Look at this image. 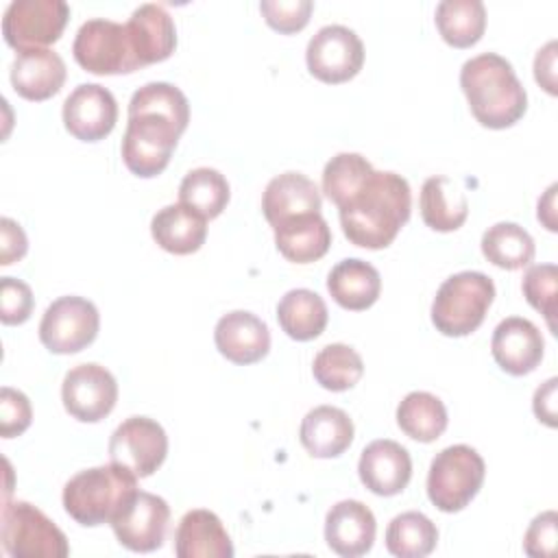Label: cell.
<instances>
[{"label": "cell", "instance_id": "cell-36", "mask_svg": "<svg viewBox=\"0 0 558 558\" xmlns=\"http://www.w3.org/2000/svg\"><path fill=\"white\" fill-rule=\"evenodd\" d=\"M135 113H159L172 120L183 133L190 122V102L185 94L172 83L153 81L133 92L129 100V116Z\"/></svg>", "mask_w": 558, "mask_h": 558}, {"label": "cell", "instance_id": "cell-32", "mask_svg": "<svg viewBox=\"0 0 558 558\" xmlns=\"http://www.w3.org/2000/svg\"><path fill=\"white\" fill-rule=\"evenodd\" d=\"M484 257L504 270H519L534 259V240L517 222H497L482 235Z\"/></svg>", "mask_w": 558, "mask_h": 558}, {"label": "cell", "instance_id": "cell-17", "mask_svg": "<svg viewBox=\"0 0 558 558\" xmlns=\"http://www.w3.org/2000/svg\"><path fill=\"white\" fill-rule=\"evenodd\" d=\"M357 475L371 493L392 497L410 484L412 458L403 445L390 438H379L362 449Z\"/></svg>", "mask_w": 558, "mask_h": 558}, {"label": "cell", "instance_id": "cell-43", "mask_svg": "<svg viewBox=\"0 0 558 558\" xmlns=\"http://www.w3.org/2000/svg\"><path fill=\"white\" fill-rule=\"evenodd\" d=\"M28 251V240L20 222L13 218L0 220V264L9 266L13 262H20Z\"/></svg>", "mask_w": 558, "mask_h": 558}, {"label": "cell", "instance_id": "cell-7", "mask_svg": "<svg viewBox=\"0 0 558 558\" xmlns=\"http://www.w3.org/2000/svg\"><path fill=\"white\" fill-rule=\"evenodd\" d=\"M72 52L76 63L92 74H129L142 68L137 61L126 26L113 20L94 17L76 31Z\"/></svg>", "mask_w": 558, "mask_h": 558}, {"label": "cell", "instance_id": "cell-35", "mask_svg": "<svg viewBox=\"0 0 558 558\" xmlns=\"http://www.w3.org/2000/svg\"><path fill=\"white\" fill-rule=\"evenodd\" d=\"M314 379L331 392H344L353 388L364 375L362 355L342 342H333L323 347L312 364Z\"/></svg>", "mask_w": 558, "mask_h": 558}, {"label": "cell", "instance_id": "cell-25", "mask_svg": "<svg viewBox=\"0 0 558 558\" xmlns=\"http://www.w3.org/2000/svg\"><path fill=\"white\" fill-rule=\"evenodd\" d=\"M272 231L277 251L294 264L316 262L331 246V229L320 211L283 220Z\"/></svg>", "mask_w": 558, "mask_h": 558}, {"label": "cell", "instance_id": "cell-1", "mask_svg": "<svg viewBox=\"0 0 558 558\" xmlns=\"http://www.w3.org/2000/svg\"><path fill=\"white\" fill-rule=\"evenodd\" d=\"M412 209L410 183L388 170H373L364 183L338 207L347 240L379 251L392 244Z\"/></svg>", "mask_w": 558, "mask_h": 558}, {"label": "cell", "instance_id": "cell-2", "mask_svg": "<svg viewBox=\"0 0 558 558\" xmlns=\"http://www.w3.org/2000/svg\"><path fill=\"white\" fill-rule=\"evenodd\" d=\"M460 87L471 113L486 129H508L527 109V94L514 68L497 52H482L464 61Z\"/></svg>", "mask_w": 558, "mask_h": 558}, {"label": "cell", "instance_id": "cell-20", "mask_svg": "<svg viewBox=\"0 0 558 558\" xmlns=\"http://www.w3.org/2000/svg\"><path fill=\"white\" fill-rule=\"evenodd\" d=\"M65 63L50 48L20 50L11 63V85L26 100H48L65 83Z\"/></svg>", "mask_w": 558, "mask_h": 558}, {"label": "cell", "instance_id": "cell-10", "mask_svg": "<svg viewBox=\"0 0 558 558\" xmlns=\"http://www.w3.org/2000/svg\"><path fill=\"white\" fill-rule=\"evenodd\" d=\"M68 17L63 0H13L2 15V35L17 52L48 48L61 37Z\"/></svg>", "mask_w": 558, "mask_h": 558}, {"label": "cell", "instance_id": "cell-26", "mask_svg": "<svg viewBox=\"0 0 558 558\" xmlns=\"http://www.w3.org/2000/svg\"><path fill=\"white\" fill-rule=\"evenodd\" d=\"M153 240L172 255L196 253L207 238V220L183 203L161 207L150 220Z\"/></svg>", "mask_w": 558, "mask_h": 558}, {"label": "cell", "instance_id": "cell-28", "mask_svg": "<svg viewBox=\"0 0 558 558\" xmlns=\"http://www.w3.org/2000/svg\"><path fill=\"white\" fill-rule=\"evenodd\" d=\"M421 218L423 222L440 233L456 231L469 216V201L460 185L442 174L425 179L421 187Z\"/></svg>", "mask_w": 558, "mask_h": 558}, {"label": "cell", "instance_id": "cell-14", "mask_svg": "<svg viewBox=\"0 0 558 558\" xmlns=\"http://www.w3.org/2000/svg\"><path fill=\"white\" fill-rule=\"evenodd\" d=\"M61 401L81 423H98L111 414L118 401V381L109 368L87 362L70 368L61 384Z\"/></svg>", "mask_w": 558, "mask_h": 558}, {"label": "cell", "instance_id": "cell-31", "mask_svg": "<svg viewBox=\"0 0 558 558\" xmlns=\"http://www.w3.org/2000/svg\"><path fill=\"white\" fill-rule=\"evenodd\" d=\"M445 403L425 390L408 392L397 405V425L405 436L418 442H434L447 429Z\"/></svg>", "mask_w": 558, "mask_h": 558}, {"label": "cell", "instance_id": "cell-11", "mask_svg": "<svg viewBox=\"0 0 558 558\" xmlns=\"http://www.w3.org/2000/svg\"><path fill=\"white\" fill-rule=\"evenodd\" d=\"M305 63L310 74L323 83H347L362 70L364 44L349 26L327 24L307 41Z\"/></svg>", "mask_w": 558, "mask_h": 558}, {"label": "cell", "instance_id": "cell-21", "mask_svg": "<svg viewBox=\"0 0 558 558\" xmlns=\"http://www.w3.org/2000/svg\"><path fill=\"white\" fill-rule=\"evenodd\" d=\"M124 26L142 68L166 61L177 48L174 20L161 4H140Z\"/></svg>", "mask_w": 558, "mask_h": 558}, {"label": "cell", "instance_id": "cell-23", "mask_svg": "<svg viewBox=\"0 0 558 558\" xmlns=\"http://www.w3.org/2000/svg\"><path fill=\"white\" fill-rule=\"evenodd\" d=\"M174 554L179 558H231L233 543L218 514L196 508L185 512L179 521Z\"/></svg>", "mask_w": 558, "mask_h": 558}, {"label": "cell", "instance_id": "cell-22", "mask_svg": "<svg viewBox=\"0 0 558 558\" xmlns=\"http://www.w3.org/2000/svg\"><path fill=\"white\" fill-rule=\"evenodd\" d=\"M320 190L301 172H283L268 181L262 196V211L270 227L303 214L320 211Z\"/></svg>", "mask_w": 558, "mask_h": 558}, {"label": "cell", "instance_id": "cell-46", "mask_svg": "<svg viewBox=\"0 0 558 558\" xmlns=\"http://www.w3.org/2000/svg\"><path fill=\"white\" fill-rule=\"evenodd\" d=\"M556 190H558L556 183L547 187L545 196L538 198V211H536V214H538V220H541L549 231H556V229H558V227H556Z\"/></svg>", "mask_w": 558, "mask_h": 558}, {"label": "cell", "instance_id": "cell-34", "mask_svg": "<svg viewBox=\"0 0 558 558\" xmlns=\"http://www.w3.org/2000/svg\"><path fill=\"white\" fill-rule=\"evenodd\" d=\"M436 543L434 521L416 510L397 514L386 530V549L397 558H423L434 551Z\"/></svg>", "mask_w": 558, "mask_h": 558}, {"label": "cell", "instance_id": "cell-44", "mask_svg": "<svg viewBox=\"0 0 558 558\" xmlns=\"http://www.w3.org/2000/svg\"><path fill=\"white\" fill-rule=\"evenodd\" d=\"M534 78L551 96L556 94V41H549L534 57Z\"/></svg>", "mask_w": 558, "mask_h": 558}, {"label": "cell", "instance_id": "cell-4", "mask_svg": "<svg viewBox=\"0 0 558 558\" xmlns=\"http://www.w3.org/2000/svg\"><path fill=\"white\" fill-rule=\"evenodd\" d=\"M495 301V283L480 270H462L447 277L432 301V323L449 338L473 333Z\"/></svg>", "mask_w": 558, "mask_h": 558}, {"label": "cell", "instance_id": "cell-13", "mask_svg": "<svg viewBox=\"0 0 558 558\" xmlns=\"http://www.w3.org/2000/svg\"><path fill=\"white\" fill-rule=\"evenodd\" d=\"M170 521V506L163 497L135 490L113 514L111 527L120 545L131 551H155L163 545Z\"/></svg>", "mask_w": 558, "mask_h": 558}, {"label": "cell", "instance_id": "cell-8", "mask_svg": "<svg viewBox=\"0 0 558 558\" xmlns=\"http://www.w3.org/2000/svg\"><path fill=\"white\" fill-rule=\"evenodd\" d=\"M179 126L159 113L129 116L122 137V161L142 179L157 177L170 163L172 150L179 142Z\"/></svg>", "mask_w": 558, "mask_h": 558}, {"label": "cell", "instance_id": "cell-18", "mask_svg": "<svg viewBox=\"0 0 558 558\" xmlns=\"http://www.w3.org/2000/svg\"><path fill=\"white\" fill-rule=\"evenodd\" d=\"M377 521L371 508L357 499L333 504L325 517V541L342 558H357L371 551Z\"/></svg>", "mask_w": 558, "mask_h": 558}, {"label": "cell", "instance_id": "cell-30", "mask_svg": "<svg viewBox=\"0 0 558 558\" xmlns=\"http://www.w3.org/2000/svg\"><path fill=\"white\" fill-rule=\"evenodd\" d=\"M436 28L453 48L475 46L486 28V9L482 0H442L436 4Z\"/></svg>", "mask_w": 558, "mask_h": 558}, {"label": "cell", "instance_id": "cell-42", "mask_svg": "<svg viewBox=\"0 0 558 558\" xmlns=\"http://www.w3.org/2000/svg\"><path fill=\"white\" fill-rule=\"evenodd\" d=\"M556 525L558 514L554 510L534 517L523 536L525 554L532 558H551L556 554Z\"/></svg>", "mask_w": 558, "mask_h": 558}, {"label": "cell", "instance_id": "cell-19", "mask_svg": "<svg viewBox=\"0 0 558 558\" xmlns=\"http://www.w3.org/2000/svg\"><path fill=\"white\" fill-rule=\"evenodd\" d=\"M214 342L222 357L246 366L266 357L270 349V331L268 325L253 312L233 310L218 318Z\"/></svg>", "mask_w": 558, "mask_h": 558}, {"label": "cell", "instance_id": "cell-3", "mask_svg": "<svg viewBox=\"0 0 558 558\" xmlns=\"http://www.w3.org/2000/svg\"><path fill=\"white\" fill-rule=\"evenodd\" d=\"M137 490V477L120 464H102L78 471L63 486L65 512L85 527L111 523L113 514Z\"/></svg>", "mask_w": 558, "mask_h": 558}, {"label": "cell", "instance_id": "cell-16", "mask_svg": "<svg viewBox=\"0 0 558 558\" xmlns=\"http://www.w3.org/2000/svg\"><path fill=\"white\" fill-rule=\"evenodd\" d=\"M490 351L501 371L521 377L541 364L545 340L532 320L523 316H508L495 327Z\"/></svg>", "mask_w": 558, "mask_h": 558}, {"label": "cell", "instance_id": "cell-41", "mask_svg": "<svg viewBox=\"0 0 558 558\" xmlns=\"http://www.w3.org/2000/svg\"><path fill=\"white\" fill-rule=\"evenodd\" d=\"M33 421V408L22 390L2 386L0 390V436L15 438L28 429Z\"/></svg>", "mask_w": 558, "mask_h": 558}, {"label": "cell", "instance_id": "cell-27", "mask_svg": "<svg viewBox=\"0 0 558 558\" xmlns=\"http://www.w3.org/2000/svg\"><path fill=\"white\" fill-rule=\"evenodd\" d=\"M327 290L340 307L362 312L379 299L381 277L373 264L357 257H347L331 268Z\"/></svg>", "mask_w": 558, "mask_h": 558}, {"label": "cell", "instance_id": "cell-24", "mask_svg": "<svg viewBox=\"0 0 558 558\" xmlns=\"http://www.w3.org/2000/svg\"><path fill=\"white\" fill-rule=\"evenodd\" d=\"M353 421L336 405H318L310 410L299 429L301 445L312 458H338L353 442Z\"/></svg>", "mask_w": 558, "mask_h": 558}, {"label": "cell", "instance_id": "cell-33", "mask_svg": "<svg viewBox=\"0 0 558 558\" xmlns=\"http://www.w3.org/2000/svg\"><path fill=\"white\" fill-rule=\"evenodd\" d=\"M231 196L229 181L216 168H194L179 185V203L201 214L205 220L218 218Z\"/></svg>", "mask_w": 558, "mask_h": 558}, {"label": "cell", "instance_id": "cell-40", "mask_svg": "<svg viewBox=\"0 0 558 558\" xmlns=\"http://www.w3.org/2000/svg\"><path fill=\"white\" fill-rule=\"evenodd\" d=\"M35 296L28 283L15 277L0 279V320L4 325H22L31 318Z\"/></svg>", "mask_w": 558, "mask_h": 558}, {"label": "cell", "instance_id": "cell-29", "mask_svg": "<svg viewBox=\"0 0 558 558\" xmlns=\"http://www.w3.org/2000/svg\"><path fill=\"white\" fill-rule=\"evenodd\" d=\"M277 320L286 336L299 342H307L325 331L329 312L320 294L307 288H294L279 299Z\"/></svg>", "mask_w": 558, "mask_h": 558}, {"label": "cell", "instance_id": "cell-38", "mask_svg": "<svg viewBox=\"0 0 558 558\" xmlns=\"http://www.w3.org/2000/svg\"><path fill=\"white\" fill-rule=\"evenodd\" d=\"M556 286H558V268L554 264H536L530 266L523 275V296L525 301L545 316L549 329L556 333Z\"/></svg>", "mask_w": 558, "mask_h": 558}, {"label": "cell", "instance_id": "cell-5", "mask_svg": "<svg viewBox=\"0 0 558 558\" xmlns=\"http://www.w3.org/2000/svg\"><path fill=\"white\" fill-rule=\"evenodd\" d=\"M484 475L486 464L473 447H445L429 464L427 497L440 512H460L480 493Z\"/></svg>", "mask_w": 558, "mask_h": 558}, {"label": "cell", "instance_id": "cell-12", "mask_svg": "<svg viewBox=\"0 0 558 558\" xmlns=\"http://www.w3.org/2000/svg\"><path fill=\"white\" fill-rule=\"evenodd\" d=\"M168 456L166 429L148 416H129L109 438V458L135 477L153 475Z\"/></svg>", "mask_w": 558, "mask_h": 558}, {"label": "cell", "instance_id": "cell-45", "mask_svg": "<svg viewBox=\"0 0 558 558\" xmlns=\"http://www.w3.org/2000/svg\"><path fill=\"white\" fill-rule=\"evenodd\" d=\"M556 377H549L543 386L536 388L534 399H532V408L538 421H543L549 427H556Z\"/></svg>", "mask_w": 558, "mask_h": 558}, {"label": "cell", "instance_id": "cell-15", "mask_svg": "<svg viewBox=\"0 0 558 558\" xmlns=\"http://www.w3.org/2000/svg\"><path fill=\"white\" fill-rule=\"evenodd\" d=\"M61 116L70 135L81 142H98L113 131L118 122V102L107 87L83 83L70 92Z\"/></svg>", "mask_w": 558, "mask_h": 558}, {"label": "cell", "instance_id": "cell-39", "mask_svg": "<svg viewBox=\"0 0 558 558\" xmlns=\"http://www.w3.org/2000/svg\"><path fill=\"white\" fill-rule=\"evenodd\" d=\"M259 11L266 24L279 33H296L307 26L314 11L312 0H262Z\"/></svg>", "mask_w": 558, "mask_h": 558}, {"label": "cell", "instance_id": "cell-6", "mask_svg": "<svg viewBox=\"0 0 558 558\" xmlns=\"http://www.w3.org/2000/svg\"><path fill=\"white\" fill-rule=\"evenodd\" d=\"M2 545L13 558H65V534L33 504L11 501L2 506Z\"/></svg>", "mask_w": 558, "mask_h": 558}, {"label": "cell", "instance_id": "cell-9", "mask_svg": "<svg viewBox=\"0 0 558 558\" xmlns=\"http://www.w3.org/2000/svg\"><path fill=\"white\" fill-rule=\"evenodd\" d=\"M100 329V314L96 305L76 294L52 301L39 323L41 344L57 355L78 353L89 347Z\"/></svg>", "mask_w": 558, "mask_h": 558}, {"label": "cell", "instance_id": "cell-37", "mask_svg": "<svg viewBox=\"0 0 558 558\" xmlns=\"http://www.w3.org/2000/svg\"><path fill=\"white\" fill-rule=\"evenodd\" d=\"M373 170V163L360 153H338L323 168V192L340 207Z\"/></svg>", "mask_w": 558, "mask_h": 558}]
</instances>
